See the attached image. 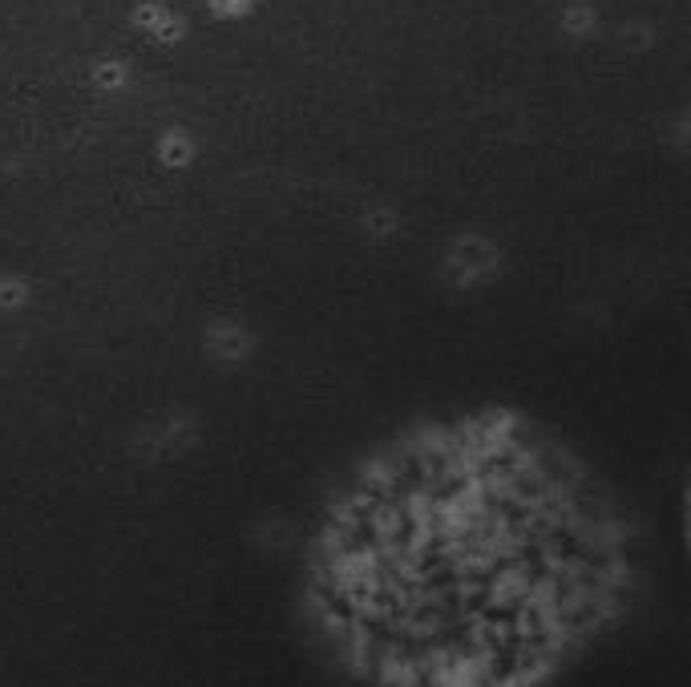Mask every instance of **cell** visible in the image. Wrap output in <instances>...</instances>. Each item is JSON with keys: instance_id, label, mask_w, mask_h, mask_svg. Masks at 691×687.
I'll list each match as a JSON object with an SVG mask.
<instances>
[{"instance_id": "1", "label": "cell", "mask_w": 691, "mask_h": 687, "mask_svg": "<svg viewBox=\"0 0 691 687\" xmlns=\"http://www.w3.org/2000/svg\"><path fill=\"white\" fill-rule=\"evenodd\" d=\"M631 570L599 477L489 409L360 461L308 538L304 599L368 687H538L619 619Z\"/></svg>"}]
</instances>
